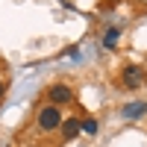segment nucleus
Returning <instances> with one entry per match:
<instances>
[{"label":"nucleus","instance_id":"1","mask_svg":"<svg viewBox=\"0 0 147 147\" xmlns=\"http://www.w3.org/2000/svg\"><path fill=\"white\" fill-rule=\"evenodd\" d=\"M59 124H62V112H59V106H44L41 112H38V129L53 132V129H59Z\"/></svg>","mask_w":147,"mask_h":147},{"label":"nucleus","instance_id":"2","mask_svg":"<svg viewBox=\"0 0 147 147\" xmlns=\"http://www.w3.org/2000/svg\"><path fill=\"white\" fill-rule=\"evenodd\" d=\"M47 100H50V106H68V103H74V91L68 88V85H62V82H56V85H50L47 88Z\"/></svg>","mask_w":147,"mask_h":147},{"label":"nucleus","instance_id":"3","mask_svg":"<svg viewBox=\"0 0 147 147\" xmlns=\"http://www.w3.org/2000/svg\"><path fill=\"white\" fill-rule=\"evenodd\" d=\"M121 80H124L127 88H138V85L144 82V71L138 65H127L124 71H121Z\"/></svg>","mask_w":147,"mask_h":147},{"label":"nucleus","instance_id":"4","mask_svg":"<svg viewBox=\"0 0 147 147\" xmlns=\"http://www.w3.org/2000/svg\"><path fill=\"white\" fill-rule=\"evenodd\" d=\"M59 129H62V138H77L80 136V118H65L62 124H59Z\"/></svg>","mask_w":147,"mask_h":147},{"label":"nucleus","instance_id":"5","mask_svg":"<svg viewBox=\"0 0 147 147\" xmlns=\"http://www.w3.org/2000/svg\"><path fill=\"white\" fill-rule=\"evenodd\" d=\"M144 112H147V103H136V106H127V109H124L127 118H141Z\"/></svg>","mask_w":147,"mask_h":147},{"label":"nucleus","instance_id":"6","mask_svg":"<svg viewBox=\"0 0 147 147\" xmlns=\"http://www.w3.org/2000/svg\"><path fill=\"white\" fill-rule=\"evenodd\" d=\"M80 132H85V136H94V132H97V121H94V118L80 121Z\"/></svg>","mask_w":147,"mask_h":147},{"label":"nucleus","instance_id":"7","mask_svg":"<svg viewBox=\"0 0 147 147\" xmlns=\"http://www.w3.org/2000/svg\"><path fill=\"white\" fill-rule=\"evenodd\" d=\"M118 44V30H106L103 35V47H115Z\"/></svg>","mask_w":147,"mask_h":147},{"label":"nucleus","instance_id":"8","mask_svg":"<svg viewBox=\"0 0 147 147\" xmlns=\"http://www.w3.org/2000/svg\"><path fill=\"white\" fill-rule=\"evenodd\" d=\"M0 97H3V82H0Z\"/></svg>","mask_w":147,"mask_h":147}]
</instances>
